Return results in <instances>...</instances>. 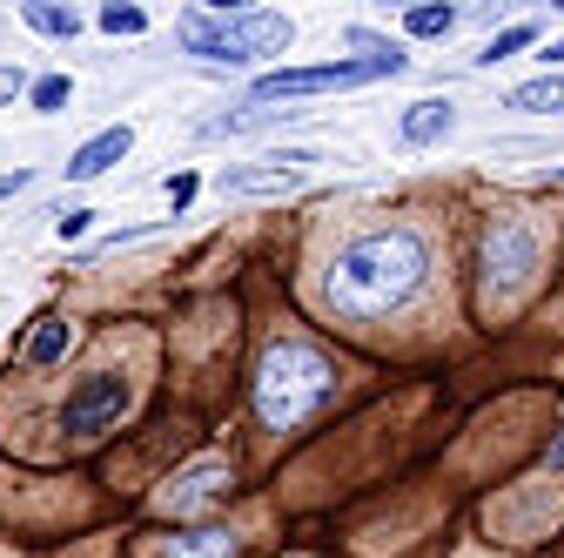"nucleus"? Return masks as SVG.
<instances>
[{"label": "nucleus", "mask_w": 564, "mask_h": 558, "mask_svg": "<svg viewBox=\"0 0 564 558\" xmlns=\"http://www.w3.org/2000/svg\"><path fill=\"white\" fill-rule=\"evenodd\" d=\"M28 182H34V175H28V169H14V175H0V202H8V195H21V189H28Z\"/></svg>", "instance_id": "nucleus-23"}, {"label": "nucleus", "mask_w": 564, "mask_h": 558, "mask_svg": "<svg viewBox=\"0 0 564 558\" xmlns=\"http://www.w3.org/2000/svg\"><path fill=\"white\" fill-rule=\"evenodd\" d=\"M88 216H95V208H61V223H54V236H61V243H75V236H88Z\"/></svg>", "instance_id": "nucleus-20"}, {"label": "nucleus", "mask_w": 564, "mask_h": 558, "mask_svg": "<svg viewBox=\"0 0 564 558\" xmlns=\"http://www.w3.org/2000/svg\"><path fill=\"white\" fill-rule=\"evenodd\" d=\"M451 128H457V108L431 95V101H410V108H403V121H397V142H403V149H431V142H444Z\"/></svg>", "instance_id": "nucleus-10"}, {"label": "nucleus", "mask_w": 564, "mask_h": 558, "mask_svg": "<svg viewBox=\"0 0 564 558\" xmlns=\"http://www.w3.org/2000/svg\"><path fill=\"white\" fill-rule=\"evenodd\" d=\"M28 88V75H21V67H0V101H14Z\"/></svg>", "instance_id": "nucleus-22"}, {"label": "nucleus", "mask_w": 564, "mask_h": 558, "mask_svg": "<svg viewBox=\"0 0 564 558\" xmlns=\"http://www.w3.org/2000/svg\"><path fill=\"white\" fill-rule=\"evenodd\" d=\"M336 397V364L303 336H275L256 364V417L269 431H303Z\"/></svg>", "instance_id": "nucleus-2"}, {"label": "nucleus", "mask_w": 564, "mask_h": 558, "mask_svg": "<svg viewBox=\"0 0 564 558\" xmlns=\"http://www.w3.org/2000/svg\"><path fill=\"white\" fill-rule=\"evenodd\" d=\"M410 54L397 61H323V67H275L262 75L249 95L256 101H303V95H343V88H364V82H383V75H403Z\"/></svg>", "instance_id": "nucleus-5"}, {"label": "nucleus", "mask_w": 564, "mask_h": 558, "mask_svg": "<svg viewBox=\"0 0 564 558\" xmlns=\"http://www.w3.org/2000/svg\"><path fill=\"white\" fill-rule=\"evenodd\" d=\"M28 101H34V115H61L67 101H75V82H67V75H41L28 88Z\"/></svg>", "instance_id": "nucleus-18"}, {"label": "nucleus", "mask_w": 564, "mask_h": 558, "mask_svg": "<svg viewBox=\"0 0 564 558\" xmlns=\"http://www.w3.org/2000/svg\"><path fill=\"white\" fill-rule=\"evenodd\" d=\"M544 262V243H538V223L524 208H498L484 223V243H477V269H484V303H518L531 290V276Z\"/></svg>", "instance_id": "nucleus-4"}, {"label": "nucleus", "mask_w": 564, "mask_h": 558, "mask_svg": "<svg viewBox=\"0 0 564 558\" xmlns=\"http://www.w3.org/2000/svg\"><path fill=\"white\" fill-rule=\"evenodd\" d=\"M505 108H518V115H557V108H564V75H538V82H518V88L505 95Z\"/></svg>", "instance_id": "nucleus-13"}, {"label": "nucleus", "mask_w": 564, "mask_h": 558, "mask_svg": "<svg viewBox=\"0 0 564 558\" xmlns=\"http://www.w3.org/2000/svg\"><path fill=\"white\" fill-rule=\"evenodd\" d=\"M128 149H134V128H101L95 142H82L75 155H67V182H95V175H108Z\"/></svg>", "instance_id": "nucleus-9"}, {"label": "nucleus", "mask_w": 564, "mask_h": 558, "mask_svg": "<svg viewBox=\"0 0 564 558\" xmlns=\"http://www.w3.org/2000/svg\"><path fill=\"white\" fill-rule=\"evenodd\" d=\"M296 182H303L296 162H275V155H269V162H249V169H223L216 189H223L229 202H256V195H290Z\"/></svg>", "instance_id": "nucleus-8"}, {"label": "nucleus", "mask_w": 564, "mask_h": 558, "mask_svg": "<svg viewBox=\"0 0 564 558\" xmlns=\"http://www.w3.org/2000/svg\"><path fill=\"white\" fill-rule=\"evenodd\" d=\"M67 343H75V330H67L61 316H47V323H41V330L28 336V364H34V371L61 364V357H67Z\"/></svg>", "instance_id": "nucleus-15"}, {"label": "nucleus", "mask_w": 564, "mask_h": 558, "mask_svg": "<svg viewBox=\"0 0 564 558\" xmlns=\"http://www.w3.org/2000/svg\"><path fill=\"white\" fill-rule=\"evenodd\" d=\"M551 182H564V169H551Z\"/></svg>", "instance_id": "nucleus-25"}, {"label": "nucleus", "mask_w": 564, "mask_h": 558, "mask_svg": "<svg viewBox=\"0 0 564 558\" xmlns=\"http://www.w3.org/2000/svg\"><path fill=\"white\" fill-rule=\"evenodd\" d=\"M223 492H229V458H195V464H182V471L162 484V512L188 518V512H202V505H216Z\"/></svg>", "instance_id": "nucleus-7"}, {"label": "nucleus", "mask_w": 564, "mask_h": 558, "mask_svg": "<svg viewBox=\"0 0 564 558\" xmlns=\"http://www.w3.org/2000/svg\"><path fill=\"white\" fill-rule=\"evenodd\" d=\"M128 377L121 371H95V377H82L75 390H67V404H61V431L67 438H101L115 417L128 410Z\"/></svg>", "instance_id": "nucleus-6"}, {"label": "nucleus", "mask_w": 564, "mask_h": 558, "mask_svg": "<svg viewBox=\"0 0 564 558\" xmlns=\"http://www.w3.org/2000/svg\"><path fill=\"white\" fill-rule=\"evenodd\" d=\"M236 551H242V538L229 525H195V532H175L162 545V558H236Z\"/></svg>", "instance_id": "nucleus-11"}, {"label": "nucleus", "mask_w": 564, "mask_h": 558, "mask_svg": "<svg viewBox=\"0 0 564 558\" xmlns=\"http://www.w3.org/2000/svg\"><path fill=\"white\" fill-rule=\"evenodd\" d=\"M101 28H108V34H149V14H141V8H121V0H115V8H101Z\"/></svg>", "instance_id": "nucleus-19"}, {"label": "nucleus", "mask_w": 564, "mask_h": 558, "mask_svg": "<svg viewBox=\"0 0 564 558\" xmlns=\"http://www.w3.org/2000/svg\"><path fill=\"white\" fill-rule=\"evenodd\" d=\"M290 115H310V108H229L216 121H202V142H223V135H256V128H275Z\"/></svg>", "instance_id": "nucleus-12"}, {"label": "nucleus", "mask_w": 564, "mask_h": 558, "mask_svg": "<svg viewBox=\"0 0 564 558\" xmlns=\"http://www.w3.org/2000/svg\"><path fill=\"white\" fill-rule=\"evenodd\" d=\"M21 21H28L34 34H54V41H75V34H82V14H75V8H47V0H28Z\"/></svg>", "instance_id": "nucleus-14"}, {"label": "nucleus", "mask_w": 564, "mask_h": 558, "mask_svg": "<svg viewBox=\"0 0 564 558\" xmlns=\"http://www.w3.org/2000/svg\"><path fill=\"white\" fill-rule=\"evenodd\" d=\"M557 67H564V41H551V47H544V75H557Z\"/></svg>", "instance_id": "nucleus-24"}, {"label": "nucleus", "mask_w": 564, "mask_h": 558, "mask_svg": "<svg viewBox=\"0 0 564 558\" xmlns=\"http://www.w3.org/2000/svg\"><path fill=\"white\" fill-rule=\"evenodd\" d=\"M175 41H182V54H195V61H269V54H282L296 41V28H290V14H256V8H242V14H208V8H188L182 21H175Z\"/></svg>", "instance_id": "nucleus-3"}, {"label": "nucleus", "mask_w": 564, "mask_h": 558, "mask_svg": "<svg viewBox=\"0 0 564 558\" xmlns=\"http://www.w3.org/2000/svg\"><path fill=\"white\" fill-rule=\"evenodd\" d=\"M195 189H202L195 175H169V208H175V216H182V208L195 202Z\"/></svg>", "instance_id": "nucleus-21"}, {"label": "nucleus", "mask_w": 564, "mask_h": 558, "mask_svg": "<svg viewBox=\"0 0 564 558\" xmlns=\"http://www.w3.org/2000/svg\"><path fill=\"white\" fill-rule=\"evenodd\" d=\"M531 41H538V21H518V28H505V34H490L470 61H477V67H498V61H511V54L531 47Z\"/></svg>", "instance_id": "nucleus-16"}, {"label": "nucleus", "mask_w": 564, "mask_h": 558, "mask_svg": "<svg viewBox=\"0 0 564 558\" xmlns=\"http://www.w3.org/2000/svg\"><path fill=\"white\" fill-rule=\"evenodd\" d=\"M457 21H464L457 8H410V14H403V28H410L416 41H444V34H457Z\"/></svg>", "instance_id": "nucleus-17"}, {"label": "nucleus", "mask_w": 564, "mask_h": 558, "mask_svg": "<svg viewBox=\"0 0 564 558\" xmlns=\"http://www.w3.org/2000/svg\"><path fill=\"white\" fill-rule=\"evenodd\" d=\"M431 283V236L410 229V223H390V229H364L336 243L329 269H323V303L336 316H357V323H377V316H397L423 297Z\"/></svg>", "instance_id": "nucleus-1"}]
</instances>
